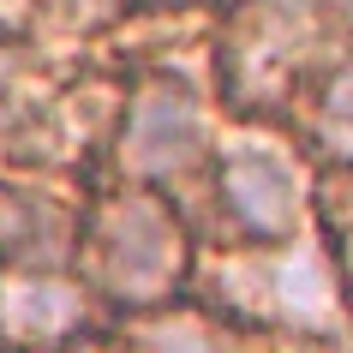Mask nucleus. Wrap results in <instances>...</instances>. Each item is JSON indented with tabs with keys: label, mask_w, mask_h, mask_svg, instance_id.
Listing matches in <instances>:
<instances>
[{
	"label": "nucleus",
	"mask_w": 353,
	"mask_h": 353,
	"mask_svg": "<svg viewBox=\"0 0 353 353\" xmlns=\"http://www.w3.org/2000/svg\"><path fill=\"white\" fill-rule=\"evenodd\" d=\"M78 258L90 263L96 294L126 312H162L192 276L180 216L168 210V198H156V186H132V180L96 198V210L84 216Z\"/></svg>",
	"instance_id": "nucleus-1"
},
{
	"label": "nucleus",
	"mask_w": 353,
	"mask_h": 353,
	"mask_svg": "<svg viewBox=\"0 0 353 353\" xmlns=\"http://www.w3.org/2000/svg\"><path fill=\"white\" fill-rule=\"evenodd\" d=\"M335 263L312 245H263L245 258H228L210 288V312L288 323L299 335H317L335 323Z\"/></svg>",
	"instance_id": "nucleus-2"
},
{
	"label": "nucleus",
	"mask_w": 353,
	"mask_h": 353,
	"mask_svg": "<svg viewBox=\"0 0 353 353\" xmlns=\"http://www.w3.org/2000/svg\"><path fill=\"white\" fill-rule=\"evenodd\" d=\"M210 120L180 72H150L114 114V156L132 186H162L204 162Z\"/></svg>",
	"instance_id": "nucleus-3"
},
{
	"label": "nucleus",
	"mask_w": 353,
	"mask_h": 353,
	"mask_svg": "<svg viewBox=\"0 0 353 353\" xmlns=\"http://www.w3.org/2000/svg\"><path fill=\"white\" fill-rule=\"evenodd\" d=\"M216 204L252 245H288L305 216V180L270 138H240L216 156Z\"/></svg>",
	"instance_id": "nucleus-4"
},
{
	"label": "nucleus",
	"mask_w": 353,
	"mask_h": 353,
	"mask_svg": "<svg viewBox=\"0 0 353 353\" xmlns=\"http://www.w3.org/2000/svg\"><path fill=\"white\" fill-rule=\"evenodd\" d=\"M90 288L66 270H0V341L12 353H60L90 335Z\"/></svg>",
	"instance_id": "nucleus-5"
},
{
	"label": "nucleus",
	"mask_w": 353,
	"mask_h": 353,
	"mask_svg": "<svg viewBox=\"0 0 353 353\" xmlns=\"http://www.w3.org/2000/svg\"><path fill=\"white\" fill-rule=\"evenodd\" d=\"M78 252H84V216L30 186L0 192V263L6 270H66Z\"/></svg>",
	"instance_id": "nucleus-6"
},
{
	"label": "nucleus",
	"mask_w": 353,
	"mask_h": 353,
	"mask_svg": "<svg viewBox=\"0 0 353 353\" xmlns=\"http://www.w3.org/2000/svg\"><path fill=\"white\" fill-rule=\"evenodd\" d=\"M132 353H234V341L210 305H198V312H186V305L168 312L162 305L132 330Z\"/></svg>",
	"instance_id": "nucleus-7"
},
{
	"label": "nucleus",
	"mask_w": 353,
	"mask_h": 353,
	"mask_svg": "<svg viewBox=\"0 0 353 353\" xmlns=\"http://www.w3.org/2000/svg\"><path fill=\"white\" fill-rule=\"evenodd\" d=\"M317 138L335 156V168H353V66H335L317 96Z\"/></svg>",
	"instance_id": "nucleus-8"
},
{
	"label": "nucleus",
	"mask_w": 353,
	"mask_h": 353,
	"mask_svg": "<svg viewBox=\"0 0 353 353\" xmlns=\"http://www.w3.org/2000/svg\"><path fill=\"white\" fill-rule=\"evenodd\" d=\"M317 204L330 216V240H335V276L341 288H353V168H335L323 192H317Z\"/></svg>",
	"instance_id": "nucleus-9"
},
{
	"label": "nucleus",
	"mask_w": 353,
	"mask_h": 353,
	"mask_svg": "<svg viewBox=\"0 0 353 353\" xmlns=\"http://www.w3.org/2000/svg\"><path fill=\"white\" fill-rule=\"evenodd\" d=\"M54 6L66 12V24H78V30H96V24H114V19L132 6V0H54Z\"/></svg>",
	"instance_id": "nucleus-10"
},
{
	"label": "nucleus",
	"mask_w": 353,
	"mask_h": 353,
	"mask_svg": "<svg viewBox=\"0 0 353 353\" xmlns=\"http://www.w3.org/2000/svg\"><path fill=\"white\" fill-rule=\"evenodd\" d=\"M270 353H335V347H323V341H294V335H288V341H276Z\"/></svg>",
	"instance_id": "nucleus-11"
},
{
	"label": "nucleus",
	"mask_w": 353,
	"mask_h": 353,
	"mask_svg": "<svg viewBox=\"0 0 353 353\" xmlns=\"http://www.w3.org/2000/svg\"><path fill=\"white\" fill-rule=\"evenodd\" d=\"M60 353H120V347H102V341H72V347H60Z\"/></svg>",
	"instance_id": "nucleus-12"
},
{
	"label": "nucleus",
	"mask_w": 353,
	"mask_h": 353,
	"mask_svg": "<svg viewBox=\"0 0 353 353\" xmlns=\"http://www.w3.org/2000/svg\"><path fill=\"white\" fill-rule=\"evenodd\" d=\"M270 6H288V12H305L312 0H270Z\"/></svg>",
	"instance_id": "nucleus-13"
},
{
	"label": "nucleus",
	"mask_w": 353,
	"mask_h": 353,
	"mask_svg": "<svg viewBox=\"0 0 353 353\" xmlns=\"http://www.w3.org/2000/svg\"><path fill=\"white\" fill-rule=\"evenodd\" d=\"M6 66H12V54H6V48H0V72H6Z\"/></svg>",
	"instance_id": "nucleus-14"
}]
</instances>
